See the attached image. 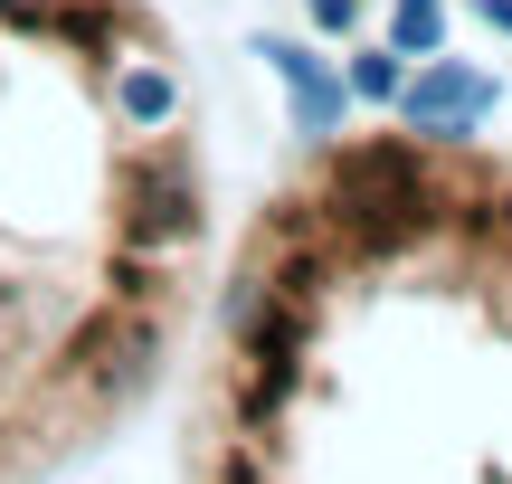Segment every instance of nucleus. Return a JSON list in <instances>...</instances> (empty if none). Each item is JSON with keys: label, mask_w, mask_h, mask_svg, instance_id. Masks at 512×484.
Listing matches in <instances>:
<instances>
[{"label": "nucleus", "mask_w": 512, "mask_h": 484, "mask_svg": "<svg viewBox=\"0 0 512 484\" xmlns=\"http://www.w3.org/2000/svg\"><path fill=\"white\" fill-rule=\"evenodd\" d=\"M219 484H266V447H256V428L228 447V466H219Z\"/></svg>", "instance_id": "obj_8"}, {"label": "nucleus", "mask_w": 512, "mask_h": 484, "mask_svg": "<svg viewBox=\"0 0 512 484\" xmlns=\"http://www.w3.org/2000/svg\"><path fill=\"white\" fill-rule=\"evenodd\" d=\"M389 48L399 57H437L446 48V0H399V10H389Z\"/></svg>", "instance_id": "obj_4"}, {"label": "nucleus", "mask_w": 512, "mask_h": 484, "mask_svg": "<svg viewBox=\"0 0 512 484\" xmlns=\"http://www.w3.org/2000/svg\"><path fill=\"white\" fill-rule=\"evenodd\" d=\"M114 19H124L114 0H57V10L38 19V29H57L67 48H105V38H114Z\"/></svg>", "instance_id": "obj_5"}, {"label": "nucleus", "mask_w": 512, "mask_h": 484, "mask_svg": "<svg viewBox=\"0 0 512 484\" xmlns=\"http://www.w3.org/2000/svg\"><path fill=\"white\" fill-rule=\"evenodd\" d=\"M313 10V29H351V19H361V0H304Z\"/></svg>", "instance_id": "obj_9"}, {"label": "nucleus", "mask_w": 512, "mask_h": 484, "mask_svg": "<svg viewBox=\"0 0 512 484\" xmlns=\"http://www.w3.org/2000/svg\"><path fill=\"white\" fill-rule=\"evenodd\" d=\"M114 105H124L133 124H171V105H181V95H171L162 67H133V76H114Z\"/></svg>", "instance_id": "obj_6"}, {"label": "nucleus", "mask_w": 512, "mask_h": 484, "mask_svg": "<svg viewBox=\"0 0 512 484\" xmlns=\"http://www.w3.org/2000/svg\"><path fill=\"white\" fill-rule=\"evenodd\" d=\"M484 19H494V29L512 38V0H484Z\"/></svg>", "instance_id": "obj_11"}, {"label": "nucleus", "mask_w": 512, "mask_h": 484, "mask_svg": "<svg viewBox=\"0 0 512 484\" xmlns=\"http://www.w3.org/2000/svg\"><path fill=\"white\" fill-rule=\"evenodd\" d=\"M389 105L408 114V133H475V114H494V76L437 57V67H418V86L399 76V95H389Z\"/></svg>", "instance_id": "obj_2"}, {"label": "nucleus", "mask_w": 512, "mask_h": 484, "mask_svg": "<svg viewBox=\"0 0 512 484\" xmlns=\"http://www.w3.org/2000/svg\"><path fill=\"white\" fill-rule=\"evenodd\" d=\"M266 67L294 86V133H332V124L351 114V86H342V76H332L313 48H294V38H266Z\"/></svg>", "instance_id": "obj_3"}, {"label": "nucleus", "mask_w": 512, "mask_h": 484, "mask_svg": "<svg viewBox=\"0 0 512 484\" xmlns=\"http://www.w3.org/2000/svg\"><path fill=\"white\" fill-rule=\"evenodd\" d=\"M114 238L124 247H190L200 238V171H190V152H143V162L124 171V200H114Z\"/></svg>", "instance_id": "obj_1"}, {"label": "nucleus", "mask_w": 512, "mask_h": 484, "mask_svg": "<svg viewBox=\"0 0 512 484\" xmlns=\"http://www.w3.org/2000/svg\"><path fill=\"white\" fill-rule=\"evenodd\" d=\"M399 48H361L351 57V95H361V105H389V95H399Z\"/></svg>", "instance_id": "obj_7"}, {"label": "nucleus", "mask_w": 512, "mask_h": 484, "mask_svg": "<svg viewBox=\"0 0 512 484\" xmlns=\"http://www.w3.org/2000/svg\"><path fill=\"white\" fill-rule=\"evenodd\" d=\"M48 10H57V0H0V19H10V29H38Z\"/></svg>", "instance_id": "obj_10"}]
</instances>
